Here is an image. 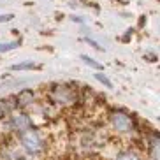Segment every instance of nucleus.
Instances as JSON below:
<instances>
[{
    "label": "nucleus",
    "instance_id": "obj_1",
    "mask_svg": "<svg viewBox=\"0 0 160 160\" xmlns=\"http://www.w3.org/2000/svg\"><path fill=\"white\" fill-rule=\"evenodd\" d=\"M18 139H19L21 148L25 150V153H28V155H32V157L41 155V153H44V150H46V141L42 139L41 132L35 130L33 127L28 128V130H25V132H21V134H18Z\"/></svg>",
    "mask_w": 160,
    "mask_h": 160
},
{
    "label": "nucleus",
    "instance_id": "obj_2",
    "mask_svg": "<svg viewBox=\"0 0 160 160\" xmlns=\"http://www.w3.org/2000/svg\"><path fill=\"white\" fill-rule=\"evenodd\" d=\"M49 100L57 106H76L78 92L69 85H53L49 90Z\"/></svg>",
    "mask_w": 160,
    "mask_h": 160
},
{
    "label": "nucleus",
    "instance_id": "obj_3",
    "mask_svg": "<svg viewBox=\"0 0 160 160\" xmlns=\"http://www.w3.org/2000/svg\"><path fill=\"white\" fill-rule=\"evenodd\" d=\"M109 123L118 134H134L136 132V122L128 113L122 109H113L109 113Z\"/></svg>",
    "mask_w": 160,
    "mask_h": 160
},
{
    "label": "nucleus",
    "instance_id": "obj_4",
    "mask_svg": "<svg viewBox=\"0 0 160 160\" xmlns=\"http://www.w3.org/2000/svg\"><path fill=\"white\" fill-rule=\"evenodd\" d=\"M9 125H11V128H12L14 132L21 134V132L32 128V127H33V122H32V118H30L27 113L19 111V113H12V114H11Z\"/></svg>",
    "mask_w": 160,
    "mask_h": 160
},
{
    "label": "nucleus",
    "instance_id": "obj_5",
    "mask_svg": "<svg viewBox=\"0 0 160 160\" xmlns=\"http://www.w3.org/2000/svg\"><path fill=\"white\" fill-rule=\"evenodd\" d=\"M14 99H16V108H28V106L33 104L35 95H33L32 90H23V92H19L16 95Z\"/></svg>",
    "mask_w": 160,
    "mask_h": 160
},
{
    "label": "nucleus",
    "instance_id": "obj_6",
    "mask_svg": "<svg viewBox=\"0 0 160 160\" xmlns=\"http://www.w3.org/2000/svg\"><path fill=\"white\" fill-rule=\"evenodd\" d=\"M158 146H160L158 136L153 134L151 139H150V144H148V153H150V158L151 160H158Z\"/></svg>",
    "mask_w": 160,
    "mask_h": 160
},
{
    "label": "nucleus",
    "instance_id": "obj_7",
    "mask_svg": "<svg viewBox=\"0 0 160 160\" xmlns=\"http://www.w3.org/2000/svg\"><path fill=\"white\" fill-rule=\"evenodd\" d=\"M32 69H39V65L33 62H21V63H14L11 67V71H32Z\"/></svg>",
    "mask_w": 160,
    "mask_h": 160
},
{
    "label": "nucleus",
    "instance_id": "obj_8",
    "mask_svg": "<svg viewBox=\"0 0 160 160\" xmlns=\"http://www.w3.org/2000/svg\"><path fill=\"white\" fill-rule=\"evenodd\" d=\"M114 160H141V158H139V155H137L136 151L127 150V151H122V153H118Z\"/></svg>",
    "mask_w": 160,
    "mask_h": 160
},
{
    "label": "nucleus",
    "instance_id": "obj_9",
    "mask_svg": "<svg viewBox=\"0 0 160 160\" xmlns=\"http://www.w3.org/2000/svg\"><path fill=\"white\" fill-rule=\"evenodd\" d=\"M81 60L85 62V63H86L88 67L95 69V71H102V69H104V65H102V63H99V62H97V60H93V58H90L88 55H81Z\"/></svg>",
    "mask_w": 160,
    "mask_h": 160
},
{
    "label": "nucleus",
    "instance_id": "obj_10",
    "mask_svg": "<svg viewBox=\"0 0 160 160\" xmlns=\"http://www.w3.org/2000/svg\"><path fill=\"white\" fill-rule=\"evenodd\" d=\"M19 46V41H12V42H0V53H5V51H11L14 48Z\"/></svg>",
    "mask_w": 160,
    "mask_h": 160
},
{
    "label": "nucleus",
    "instance_id": "obj_11",
    "mask_svg": "<svg viewBox=\"0 0 160 160\" xmlns=\"http://www.w3.org/2000/svg\"><path fill=\"white\" fill-rule=\"evenodd\" d=\"M95 79L99 81V83H102L106 88H113V83H111V81H109L108 78L102 74V72H97V74H95Z\"/></svg>",
    "mask_w": 160,
    "mask_h": 160
},
{
    "label": "nucleus",
    "instance_id": "obj_12",
    "mask_svg": "<svg viewBox=\"0 0 160 160\" xmlns=\"http://www.w3.org/2000/svg\"><path fill=\"white\" fill-rule=\"evenodd\" d=\"M85 41H86V42L90 44V46H93L95 49H97V51H104V49H102V46H100V44H97V42H95V41H93V39H90V37H86Z\"/></svg>",
    "mask_w": 160,
    "mask_h": 160
},
{
    "label": "nucleus",
    "instance_id": "obj_13",
    "mask_svg": "<svg viewBox=\"0 0 160 160\" xmlns=\"http://www.w3.org/2000/svg\"><path fill=\"white\" fill-rule=\"evenodd\" d=\"M9 19H12V14H2L0 16V23L2 21H9Z\"/></svg>",
    "mask_w": 160,
    "mask_h": 160
}]
</instances>
